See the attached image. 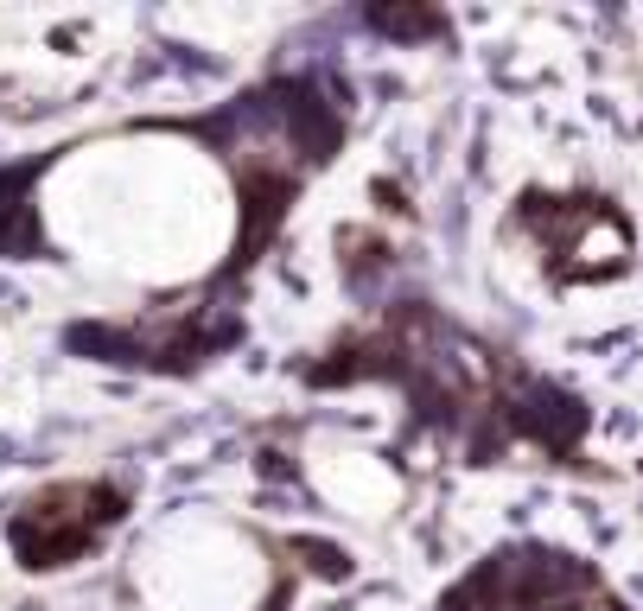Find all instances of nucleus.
I'll list each match as a JSON object with an SVG mask.
<instances>
[{"label": "nucleus", "mask_w": 643, "mask_h": 611, "mask_svg": "<svg viewBox=\"0 0 643 611\" xmlns=\"http://www.w3.org/2000/svg\"><path fill=\"white\" fill-rule=\"evenodd\" d=\"M332 351L357 363H338V370H312L319 382H351V376H382V382H408L414 389V408H427L433 427H453L465 433L472 452H497L503 440H535V446H554L535 414H561V421H580V401L567 408H523L529 382L497 363L478 338H465L453 319H440L433 306H395L376 331H357V338L332 344Z\"/></svg>", "instance_id": "obj_1"}, {"label": "nucleus", "mask_w": 643, "mask_h": 611, "mask_svg": "<svg viewBox=\"0 0 643 611\" xmlns=\"http://www.w3.org/2000/svg\"><path fill=\"white\" fill-rule=\"evenodd\" d=\"M433 611H624V605L580 554L516 541V548H497L484 567H472Z\"/></svg>", "instance_id": "obj_2"}, {"label": "nucleus", "mask_w": 643, "mask_h": 611, "mask_svg": "<svg viewBox=\"0 0 643 611\" xmlns=\"http://www.w3.org/2000/svg\"><path fill=\"white\" fill-rule=\"evenodd\" d=\"M115 522H121L115 484L77 478V484H45V491H32L20 510H13L7 541H13V554H20V567L51 573V567H71L77 554H90Z\"/></svg>", "instance_id": "obj_3"}]
</instances>
